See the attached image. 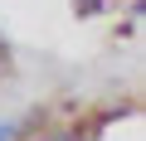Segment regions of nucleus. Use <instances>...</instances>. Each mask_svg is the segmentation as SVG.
Segmentation results:
<instances>
[{
    "mask_svg": "<svg viewBox=\"0 0 146 141\" xmlns=\"http://www.w3.org/2000/svg\"><path fill=\"white\" fill-rule=\"evenodd\" d=\"M34 141H73L68 131H44V136H34Z\"/></svg>",
    "mask_w": 146,
    "mask_h": 141,
    "instance_id": "1",
    "label": "nucleus"
},
{
    "mask_svg": "<svg viewBox=\"0 0 146 141\" xmlns=\"http://www.w3.org/2000/svg\"><path fill=\"white\" fill-rule=\"evenodd\" d=\"M0 63H5V44H0Z\"/></svg>",
    "mask_w": 146,
    "mask_h": 141,
    "instance_id": "2",
    "label": "nucleus"
}]
</instances>
